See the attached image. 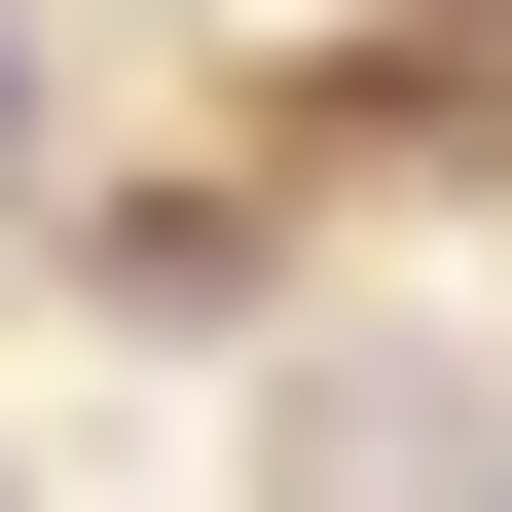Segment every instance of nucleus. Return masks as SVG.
Listing matches in <instances>:
<instances>
[{
  "mask_svg": "<svg viewBox=\"0 0 512 512\" xmlns=\"http://www.w3.org/2000/svg\"><path fill=\"white\" fill-rule=\"evenodd\" d=\"M366 147H512V0H439L403 74H366Z\"/></svg>",
  "mask_w": 512,
  "mask_h": 512,
  "instance_id": "obj_1",
  "label": "nucleus"
}]
</instances>
